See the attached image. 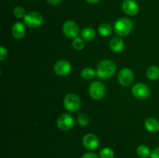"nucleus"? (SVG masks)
<instances>
[{
  "label": "nucleus",
  "mask_w": 159,
  "mask_h": 158,
  "mask_svg": "<svg viewBox=\"0 0 159 158\" xmlns=\"http://www.w3.org/2000/svg\"><path fill=\"white\" fill-rule=\"evenodd\" d=\"M116 71V67L114 62L110 60H103L97 66L96 75L102 79H107L111 77Z\"/></svg>",
  "instance_id": "obj_1"
},
{
  "label": "nucleus",
  "mask_w": 159,
  "mask_h": 158,
  "mask_svg": "<svg viewBox=\"0 0 159 158\" xmlns=\"http://www.w3.org/2000/svg\"><path fill=\"white\" fill-rule=\"evenodd\" d=\"M114 31L118 36L124 37L130 33L133 29V23L127 18H120L116 20L113 26Z\"/></svg>",
  "instance_id": "obj_2"
},
{
  "label": "nucleus",
  "mask_w": 159,
  "mask_h": 158,
  "mask_svg": "<svg viewBox=\"0 0 159 158\" xmlns=\"http://www.w3.org/2000/svg\"><path fill=\"white\" fill-rule=\"evenodd\" d=\"M43 21V18L40 13L35 11L29 12L23 18V22L26 26L32 29L40 27Z\"/></svg>",
  "instance_id": "obj_3"
},
{
  "label": "nucleus",
  "mask_w": 159,
  "mask_h": 158,
  "mask_svg": "<svg viewBox=\"0 0 159 158\" xmlns=\"http://www.w3.org/2000/svg\"><path fill=\"white\" fill-rule=\"evenodd\" d=\"M64 105L68 112H76L81 106V101L76 94L71 93L67 94L64 99Z\"/></svg>",
  "instance_id": "obj_4"
},
{
  "label": "nucleus",
  "mask_w": 159,
  "mask_h": 158,
  "mask_svg": "<svg viewBox=\"0 0 159 158\" xmlns=\"http://www.w3.org/2000/svg\"><path fill=\"white\" fill-rule=\"evenodd\" d=\"M106 93L105 85L99 81H93L89 86V94L92 99L99 100L104 97Z\"/></svg>",
  "instance_id": "obj_5"
},
{
  "label": "nucleus",
  "mask_w": 159,
  "mask_h": 158,
  "mask_svg": "<svg viewBox=\"0 0 159 158\" xmlns=\"http://www.w3.org/2000/svg\"><path fill=\"white\" fill-rule=\"evenodd\" d=\"M62 31L67 37L75 39L79 35V28L75 22L72 20H68L63 24Z\"/></svg>",
  "instance_id": "obj_6"
},
{
  "label": "nucleus",
  "mask_w": 159,
  "mask_h": 158,
  "mask_svg": "<svg viewBox=\"0 0 159 158\" xmlns=\"http://www.w3.org/2000/svg\"><path fill=\"white\" fill-rule=\"evenodd\" d=\"M134 73L129 68H124L118 74V81L122 86H130L134 81Z\"/></svg>",
  "instance_id": "obj_7"
},
{
  "label": "nucleus",
  "mask_w": 159,
  "mask_h": 158,
  "mask_svg": "<svg viewBox=\"0 0 159 158\" xmlns=\"http://www.w3.org/2000/svg\"><path fill=\"white\" fill-rule=\"evenodd\" d=\"M74 125V119L72 116L68 113H65L59 116L57 121V125L61 130L66 131L70 129Z\"/></svg>",
  "instance_id": "obj_8"
},
{
  "label": "nucleus",
  "mask_w": 159,
  "mask_h": 158,
  "mask_svg": "<svg viewBox=\"0 0 159 158\" xmlns=\"http://www.w3.org/2000/svg\"><path fill=\"white\" fill-rule=\"evenodd\" d=\"M132 94L138 99H145L150 94V90L148 87L142 83L136 84L132 88Z\"/></svg>",
  "instance_id": "obj_9"
},
{
  "label": "nucleus",
  "mask_w": 159,
  "mask_h": 158,
  "mask_svg": "<svg viewBox=\"0 0 159 158\" xmlns=\"http://www.w3.org/2000/svg\"><path fill=\"white\" fill-rule=\"evenodd\" d=\"M71 65L68 60H60L54 64V71L59 76H65L71 72Z\"/></svg>",
  "instance_id": "obj_10"
},
{
  "label": "nucleus",
  "mask_w": 159,
  "mask_h": 158,
  "mask_svg": "<svg viewBox=\"0 0 159 158\" xmlns=\"http://www.w3.org/2000/svg\"><path fill=\"white\" fill-rule=\"evenodd\" d=\"M82 143L85 149L89 150H95L99 147V141L97 136L93 133L85 135L82 139Z\"/></svg>",
  "instance_id": "obj_11"
},
{
  "label": "nucleus",
  "mask_w": 159,
  "mask_h": 158,
  "mask_svg": "<svg viewBox=\"0 0 159 158\" xmlns=\"http://www.w3.org/2000/svg\"><path fill=\"white\" fill-rule=\"evenodd\" d=\"M122 9L127 15H135L139 12V6L134 0H124L122 3Z\"/></svg>",
  "instance_id": "obj_12"
},
{
  "label": "nucleus",
  "mask_w": 159,
  "mask_h": 158,
  "mask_svg": "<svg viewBox=\"0 0 159 158\" xmlns=\"http://www.w3.org/2000/svg\"><path fill=\"white\" fill-rule=\"evenodd\" d=\"M12 33L16 39L20 40V39L23 38L25 34H26L25 25L22 23L21 22H16V23H14L12 27Z\"/></svg>",
  "instance_id": "obj_13"
},
{
  "label": "nucleus",
  "mask_w": 159,
  "mask_h": 158,
  "mask_svg": "<svg viewBox=\"0 0 159 158\" xmlns=\"http://www.w3.org/2000/svg\"><path fill=\"white\" fill-rule=\"evenodd\" d=\"M144 126L148 132L155 133L159 131V121L155 118H148L144 122Z\"/></svg>",
  "instance_id": "obj_14"
},
{
  "label": "nucleus",
  "mask_w": 159,
  "mask_h": 158,
  "mask_svg": "<svg viewBox=\"0 0 159 158\" xmlns=\"http://www.w3.org/2000/svg\"><path fill=\"white\" fill-rule=\"evenodd\" d=\"M110 47L113 52H121L124 48V43L120 37H113L110 42Z\"/></svg>",
  "instance_id": "obj_15"
},
{
  "label": "nucleus",
  "mask_w": 159,
  "mask_h": 158,
  "mask_svg": "<svg viewBox=\"0 0 159 158\" xmlns=\"http://www.w3.org/2000/svg\"><path fill=\"white\" fill-rule=\"evenodd\" d=\"M81 36L85 40L91 41L96 37V31L92 27H85L81 31Z\"/></svg>",
  "instance_id": "obj_16"
},
{
  "label": "nucleus",
  "mask_w": 159,
  "mask_h": 158,
  "mask_svg": "<svg viewBox=\"0 0 159 158\" xmlns=\"http://www.w3.org/2000/svg\"><path fill=\"white\" fill-rule=\"evenodd\" d=\"M146 74L150 80H157L159 78V68L155 65L149 67L146 71Z\"/></svg>",
  "instance_id": "obj_17"
},
{
  "label": "nucleus",
  "mask_w": 159,
  "mask_h": 158,
  "mask_svg": "<svg viewBox=\"0 0 159 158\" xmlns=\"http://www.w3.org/2000/svg\"><path fill=\"white\" fill-rule=\"evenodd\" d=\"M151 153L150 149L146 145H141L137 149V154L141 158H147L150 156Z\"/></svg>",
  "instance_id": "obj_18"
},
{
  "label": "nucleus",
  "mask_w": 159,
  "mask_h": 158,
  "mask_svg": "<svg viewBox=\"0 0 159 158\" xmlns=\"http://www.w3.org/2000/svg\"><path fill=\"white\" fill-rule=\"evenodd\" d=\"M98 31L102 37H108L112 33V27L108 23H102L99 25Z\"/></svg>",
  "instance_id": "obj_19"
},
{
  "label": "nucleus",
  "mask_w": 159,
  "mask_h": 158,
  "mask_svg": "<svg viewBox=\"0 0 159 158\" xmlns=\"http://www.w3.org/2000/svg\"><path fill=\"white\" fill-rule=\"evenodd\" d=\"M96 75V71L91 68H85L81 72V76L85 80H91Z\"/></svg>",
  "instance_id": "obj_20"
},
{
  "label": "nucleus",
  "mask_w": 159,
  "mask_h": 158,
  "mask_svg": "<svg viewBox=\"0 0 159 158\" xmlns=\"http://www.w3.org/2000/svg\"><path fill=\"white\" fill-rule=\"evenodd\" d=\"M99 156L100 158H113L114 157V152L112 149L109 147H106L101 150L99 153Z\"/></svg>",
  "instance_id": "obj_21"
},
{
  "label": "nucleus",
  "mask_w": 159,
  "mask_h": 158,
  "mask_svg": "<svg viewBox=\"0 0 159 158\" xmlns=\"http://www.w3.org/2000/svg\"><path fill=\"white\" fill-rule=\"evenodd\" d=\"M72 46L77 50H82L85 47V43H84L82 39L79 38V37H76L73 40Z\"/></svg>",
  "instance_id": "obj_22"
},
{
  "label": "nucleus",
  "mask_w": 159,
  "mask_h": 158,
  "mask_svg": "<svg viewBox=\"0 0 159 158\" xmlns=\"http://www.w3.org/2000/svg\"><path fill=\"white\" fill-rule=\"evenodd\" d=\"M13 15L18 19L24 18L25 15H26V10H25L24 8L21 7V6H16L13 9Z\"/></svg>",
  "instance_id": "obj_23"
},
{
  "label": "nucleus",
  "mask_w": 159,
  "mask_h": 158,
  "mask_svg": "<svg viewBox=\"0 0 159 158\" xmlns=\"http://www.w3.org/2000/svg\"><path fill=\"white\" fill-rule=\"evenodd\" d=\"M78 122H79L80 125L85 126L89 122V117L85 114H81L78 117Z\"/></svg>",
  "instance_id": "obj_24"
},
{
  "label": "nucleus",
  "mask_w": 159,
  "mask_h": 158,
  "mask_svg": "<svg viewBox=\"0 0 159 158\" xmlns=\"http://www.w3.org/2000/svg\"><path fill=\"white\" fill-rule=\"evenodd\" d=\"M7 50H6L4 46H2L1 47H0V60H1L2 61L4 60L6 58V57H7Z\"/></svg>",
  "instance_id": "obj_25"
},
{
  "label": "nucleus",
  "mask_w": 159,
  "mask_h": 158,
  "mask_svg": "<svg viewBox=\"0 0 159 158\" xmlns=\"http://www.w3.org/2000/svg\"><path fill=\"white\" fill-rule=\"evenodd\" d=\"M151 158H159V147H157L155 150H152L150 155Z\"/></svg>",
  "instance_id": "obj_26"
},
{
  "label": "nucleus",
  "mask_w": 159,
  "mask_h": 158,
  "mask_svg": "<svg viewBox=\"0 0 159 158\" xmlns=\"http://www.w3.org/2000/svg\"><path fill=\"white\" fill-rule=\"evenodd\" d=\"M82 158H99L97 154L93 153H86L82 156Z\"/></svg>",
  "instance_id": "obj_27"
},
{
  "label": "nucleus",
  "mask_w": 159,
  "mask_h": 158,
  "mask_svg": "<svg viewBox=\"0 0 159 158\" xmlns=\"http://www.w3.org/2000/svg\"><path fill=\"white\" fill-rule=\"evenodd\" d=\"M61 1L62 0H47V2H48L49 4L53 5V6H55V5L59 4Z\"/></svg>",
  "instance_id": "obj_28"
},
{
  "label": "nucleus",
  "mask_w": 159,
  "mask_h": 158,
  "mask_svg": "<svg viewBox=\"0 0 159 158\" xmlns=\"http://www.w3.org/2000/svg\"><path fill=\"white\" fill-rule=\"evenodd\" d=\"M87 2L90 3V4H96V3L99 2L100 0H85Z\"/></svg>",
  "instance_id": "obj_29"
}]
</instances>
